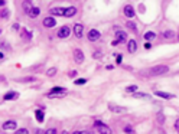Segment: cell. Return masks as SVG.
Here are the masks:
<instances>
[{
  "label": "cell",
  "mask_w": 179,
  "mask_h": 134,
  "mask_svg": "<svg viewBox=\"0 0 179 134\" xmlns=\"http://www.w3.org/2000/svg\"><path fill=\"white\" fill-rule=\"evenodd\" d=\"M155 95H157L159 98H163V99H172V98H173V95H172V94H169V92H163V91H156V92H155Z\"/></svg>",
  "instance_id": "30bf717a"
},
{
  "label": "cell",
  "mask_w": 179,
  "mask_h": 134,
  "mask_svg": "<svg viewBox=\"0 0 179 134\" xmlns=\"http://www.w3.org/2000/svg\"><path fill=\"white\" fill-rule=\"evenodd\" d=\"M175 130H176V131L179 133V118L176 120V123H175Z\"/></svg>",
  "instance_id": "836d02e7"
},
{
  "label": "cell",
  "mask_w": 179,
  "mask_h": 134,
  "mask_svg": "<svg viewBox=\"0 0 179 134\" xmlns=\"http://www.w3.org/2000/svg\"><path fill=\"white\" fill-rule=\"evenodd\" d=\"M85 82H87V79H85V78H81V79H77V81H75V84H77V85H84Z\"/></svg>",
  "instance_id": "83f0119b"
},
{
  "label": "cell",
  "mask_w": 179,
  "mask_h": 134,
  "mask_svg": "<svg viewBox=\"0 0 179 134\" xmlns=\"http://www.w3.org/2000/svg\"><path fill=\"white\" fill-rule=\"evenodd\" d=\"M126 91H127V92H136V91H137V85H130V87L126 88Z\"/></svg>",
  "instance_id": "4316f807"
},
{
  "label": "cell",
  "mask_w": 179,
  "mask_h": 134,
  "mask_svg": "<svg viewBox=\"0 0 179 134\" xmlns=\"http://www.w3.org/2000/svg\"><path fill=\"white\" fill-rule=\"evenodd\" d=\"M126 26H129V29H132L133 32H137V26H136V23H133V22H127Z\"/></svg>",
  "instance_id": "603a6c76"
},
{
  "label": "cell",
  "mask_w": 179,
  "mask_h": 134,
  "mask_svg": "<svg viewBox=\"0 0 179 134\" xmlns=\"http://www.w3.org/2000/svg\"><path fill=\"white\" fill-rule=\"evenodd\" d=\"M74 33H75V36L80 39V38H83V33H84V26L81 25V23H75L74 25Z\"/></svg>",
  "instance_id": "8992f818"
},
{
  "label": "cell",
  "mask_w": 179,
  "mask_h": 134,
  "mask_svg": "<svg viewBox=\"0 0 179 134\" xmlns=\"http://www.w3.org/2000/svg\"><path fill=\"white\" fill-rule=\"evenodd\" d=\"M166 72H169V66L166 65H157L149 69V75H163Z\"/></svg>",
  "instance_id": "6da1fadb"
},
{
  "label": "cell",
  "mask_w": 179,
  "mask_h": 134,
  "mask_svg": "<svg viewBox=\"0 0 179 134\" xmlns=\"http://www.w3.org/2000/svg\"><path fill=\"white\" fill-rule=\"evenodd\" d=\"M13 29H16V30H17V29H19V25H17V23H15V25H13Z\"/></svg>",
  "instance_id": "f35d334b"
},
{
  "label": "cell",
  "mask_w": 179,
  "mask_h": 134,
  "mask_svg": "<svg viewBox=\"0 0 179 134\" xmlns=\"http://www.w3.org/2000/svg\"><path fill=\"white\" fill-rule=\"evenodd\" d=\"M143 38H144L146 41H152V39H155V38H156V33H153V32H146Z\"/></svg>",
  "instance_id": "ffe728a7"
},
{
  "label": "cell",
  "mask_w": 179,
  "mask_h": 134,
  "mask_svg": "<svg viewBox=\"0 0 179 134\" xmlns=\"http://www.w3.org/2000/svg\"><path fill=\"white\" fill-rule=\"evenodd\" d=\"M6 4V0H0V6H4Z\"/></svg>",
  "instance_id": "ab89813d"
},
{
  "label": "cell",
  "mask_w": 179,
  "mask_h": 134,
  "mask_svg": "<svg viewBox=\"0 0 179 134\" xmlns=\"http://www.w3.org/2000/svg\"><path fill=\"white\" fill-rule=\"evenodd\" d=\"M75 75H77V71H71L69 72V77H75Z\"/></svg>",
  "instance_id": "8d00e7d4"
},
{
  "label": "cell",
  "mask_w": 179,
  "mask_h": 134,
  "mask_svg": "<svg viewBox=\"0 0 179 134\" xmlns=\"http://www.w3.org/2000/svg\"><path fill=\"white\" fill-rule=\"evenodd\" d=\"M116 38H117V41L121 44V42L126 41L127 35H126V32H123V30H117V32H116Z\"/></svg>",
  "instance_id": "2e32d148"
},
{
  "label": "cell",
  "mask_w": 179,
  "mask_h": 134,
  "mask_svg": "<svg viewBox=\"0 0 179 134\" xmlns=\"http://www.w3.org/2000/svg\"><path fill=\"white\" fill-rule=\"evenodd\" d=\"M32 9H33V4H32L29 0H25V1H23V10H25L26 13H29Z\"/></svg>",
  "instance_id": "e0dca14e"
},
{
  "label": "cell",
  "mask_w": 179,
  "mask_h": 134,
  "mask_svg": "<svg viewBox=\"0 0 179 134\" xmlns=\"http://www.w3.org/2000/svg\"><path fill=\"white\" fill-rule=\"evenodd\" d=\"M15 133L16 134H28L29 131H28L26 128H20V130H15Z\"/></svg>",
  "instance_id": "f1b7e54d"
},
{
  "label": "cell",
  "mask_w": 179,
  "mask_h": 134,
  "mask_svg": "<svg viewBox=\"0 0 179 134\" xmlns=\"http://www.w3.org/2000/svg\"><path fill=\"white\" fill-rule=\"evenodd\" d=\"M157 120H159V123H163V121H165V118H163L162 114H157Z\"/></svg>",
  "instance_id": "1f68e13d"
},
{
  "label": "cell",
  "mask_w": 179,
  "mask_h": 134,
  "mask_svg": "<svg viewBox=\"0 0 179 134\" xmlns=\"http://www.w3.org/2000/svg\"><path fill=\"white\" fill-rule=\"evenodd\" d=\"M35 114H36L38 121H39V123H42V121H44V113H42L41 110H36V113H35Z\"/></svg>",
  "instance_id": "44dd1931"
},
{
  "label": "cell",
  "mask_w": 179,
  "mask_h": 134,
  "mask_svg": "<svg viewBox=\"0 0 179 134\" xmlns=\"http://www.w3.org/2000/svg\"><path fill=\"white\" fill-rule=\"evenodd\" d=\"M39 12H41V10H39L38 7H33V9H32V10H31L28 15H29V17L35 19V17H38V16H39Z\"/></svg>",
  "instance_id": "ac0fdd59"
},
{
  "label": "cell",
  "mask_w": 179,
  "mask_h": 134,
  "mask_svg": "<svg viewBox=\"0 0 179 134\" xmlns=\"http://www.w3.org/2000/svg\"><path fill=\"white\" fill-rule=\"evenodd\" d=\"M124 133H133V128L132 127H124Z\"/></svg>",
  "instance_id": "d6a6232c"
},
{
  "label": "cell",
  "mask_w": 179,
  "mask_h": 134,
  "mask_svg": "<svg viewBox=\"0 0 179 134\" xmlns=\"http://www.w3.org/2000/svg\"><path fill=\"white\" fill-rule=\"evenodd\" d=\"M22 35H23L26 39H31V38H32V33H31V32H28L26 29H22Z\"/></svg>",
  "instance_id": "cb8c5ba5"
},
{
  "label": "cell",
  "mask_w": 179,
  "mask_h": 134,
  "mask_svg": "<svg viewBox=\"0 0 179 134\" xmlns=\"http://www.w3.org/2000/svg\"><path fill=\"white\" fill-rule=\"evenodd\" d=\"M49 13L51 15H56V16H64L65 15V9L64 7H55V9H51Z\"/></svg>",
  "instance_id": "9a60e30c"
},
{
  "label": "cell",
  "mask_w": 179,
  "mask_h": 134,
  "mask_svg": "<svg viewBox=\"0 0 179 134\" xmlns=\"http://www.w3.org/2000/svg\"><path fill=\"white\" fill-rule=\"evenodd\" d=\"M3 130H6V131H15L16 130V121H6V123H3Z\"/></svg>",
  "instance_id": "52a82bcc"
},
{
  "label": "cell",
  "mask_w": 179,
  "mask_h": 134,
  "mask_svg": "<svg viewBox=\"0 0 179 134\" xmlns=\"http://www.w3.org/2000/svg\"><path fill=\"white\" fill-rule=\"evenodd\" d=\"M144 49H152V45H150V44H146V45H144Z\"/></svg>",
  "instance_id": "74e56055"
},
{
  "label": "cell",
  "mask_w": 179,
  "mask_h": 134,
  "mask_svg": "<svg viewBox=\"0 0 179 134\" xmlns=\"http://www.w3.org/2000/svg\"><path fill=\"white\" fill-rule=\"evenodd\" d=\"M134 98H149V95L147 94H144V92H134V95H133Z\"/></svg>",
  "instance_id": "7402d4cb"
},
{
  "label": "cell",
  "mask_w": 179,
  "mask_h": 134,
  "mask_svg": "<svg viewBox=\"0 0 179 134\" xmlns=\"http://www.w3.org/2000/svg\"><path fill=\"white\" fill-rule=\"evenodd\" d=\"M69 33H71V29H69V26H62V28L58 30V38H61V39H65V38H68V36H69Z\"/></svg>",
  "instance_id": "5b68a950"
},
{
  "label": "cell",
  "mask_w": 179,
  "mask_h": 134,
  "mask_svg": "<svg viewBox=\"0 0 179 134\" xmlns=\"http://www.w3.org/2000/svg\"><path fill=\"white\" fill-rule=\"evenodd\" d=\"M35 81V78L33 77H28V78H22V79H19V82H33Z\"/></svg>",
  "instance_id": "484cf974"
},
{
  "label": "cell",
  "mask_w": 179,
  "mask_h": 134,
  "mask_svg": "<svg viewBox=\"0 0 179 134\" xmlns=\"http://www.w3.org/2000/svg\"><path fill=\"white\" fill-rule=\"evenodd\" d=\"M55 74H56V68H49V69H48V72H46V75H48V77H53Z\"/></svg>",
  "instance_id": "d4e9b609"
},
{
  "label": "cell",
  "mask_w": 179,
  "mask_h": 134,
  "mask_svg": "<svg viewBox=\"0 0 179 134\" xmlns=\"http://www.w3.org/2000/svg\"><path fill=\"white\" fill-rule=\"evenodd\" d=\"M117 64H121V55H117Z\"/></svg>",
  "instance_id": "d590c367"
},
{
  "label": "cell",
  "mask_w": 179,
  "mask_h": 134,
  "mask_svg": "<svg viewBox=\"0 0 179 134\" xmlns=\"http://www.w3.org/2000/svg\"><path fill=\"white\" fill-rule=\"evenodd\" d=\"M108 108H110V111H113V113H126V111H127V108L119 107V105H113V104H110Z\"/></svg>",
  "instance_id": "4fadbf2b"
},
{
  "label": "cell",
  "mask_w": 179,
  "mask_h": 134,
  "mask_svg": "<svg viewBox=\"0 0 179 134\" xmlns=\"http://www.w3.org/2000/svg\"><path fill=\"white\" fill-rule=\"evenodd\" d=\"M77 15V9L74 7V6H71V7H67L65 9V17H72V16H75Z\"/></svg>",
  "instance_id": "7c38bea8"
},
{
  "label": "cell",
  "mask_w": 179,
  "mask_h": 134,
  "mask_svg": "<svg viewBox=\"0 0 179 134\" xmlns=\"http://www.w3.org/2000/svg\"><path fill=\"white\" fill-rule=\"evenodd\" d=\"M42 25H44L45 28H53V26H56V20L53 19V17H45L44 22H42Z\"/></svg>",
  "instance_id": "ba28073f"
},
{
  "label": "cell",
  "mask_w": 179,
  "mask_h": 134,
  "mask_svg": "<svg viewBox=\"0 0 179 134\" xmlns=\"http://www.w3.org/2000/svg\"><path fill=\"white\" fill-rule=\"evenodd\" d=\"M9 16V12L7 10H1V19H6Z\"/></svg>",
  "instance_id": "4dcf8cb0"
},
{
  "label": "cell",
  "mask_w": 179,
  "mask_h": 134,
  "mask_svg": "<svg viewBox=\"0 0 179 134\" xmlns=\"http://www.w3.org/2000/svg\"><path fill=\"white\" fill-rule=\"evenodd\" d=\"M56 128H49V130H45V133L46 134H56Z\"/></svg>",
  "instance_id": "f546056e"
},
{
  "label": "cell",
  "mask_w": 179,
  "mask_h": 134,
  "mask_svg": "<svg viewBox=\"0 0 179 134\" xmlns=\"http://www.w3.org/2000/svg\"><path fill=\"white\" fill-rule=\"evenodd\" d=\"M100 56H103L101 52H95V53H94V58H100Z\"/></svg>",
  "instance_id": "e575fe53"
},
{
  "label": "cell",
  "mask_w": 179,
  "mask_h": 134,
  "mask_svg": "<svg viewBox=\"0 0 179 134\" xmlns=\"http://www.w3.org/2000/svg\"><path fill=\"white\" fill-rule=\"evenodd\" d=\"M100 38H101V33H100L97 29H91V30L88 32V41L90 42H97Z\"/></svg>",
  "instance_id": "277c9868"
},
{
  "label": "cell",
  "mask_w": 179,
  "mask_h": 134,
  "mask_svg": "<svg viewBox=\"0 0 179 134\" xmlns=\"http://www.w3.org/2000/svg\"><path fill=\"white\" fill-rule=\"evenodd\" d=\"M175 36V32L173 30H165L163 32V38H166V39H172Z\"/></svg>",
  "instance_id": "d6986e66"
},
{
  "label": "cell",
  "mask_w": 179,
  "mask_h": 134,
  "mask_svg": "<svg viewBox=\"0 0 179 134\" xmlns=\"http://www.w3.org/2000/svg\"><path fill=\"white\" fill-rule=\"evenodd\" d=\"M84 52L81 50V49H78V48H75L74 49V61L77 62V64H83L84 62Z\"/></svg>",
  "instance_id": "3957f363"
},
{
  "label": "cell",
  "mask_w": 179,
  "mask_h": 134,
  "mask_svg": "<svg viewBox=\"0 0 179 134\" xmlns=\"http://www.w3.org/2000/svg\"><path fill=\"white\" fill-rule=\"evenodd\" d=\"M136 49H137V42H136L134 39H130L129 44H127V50H129L130 53H134Z\"/></svg>",
  "instance_id": "5bb4252c"
},
{
  "label": "cell",
  "mask_w": 179,
  "mask_h": 134,
  "mask_svg": "<svg viewBox=\"0 0 179 134\" xmlns=\"http://www.w3.org/2000/svg\"><path fill=\"white\" fill-rule=\"evenodd\" d=\"M17 98H19V92H16V91H10V92L4 94V97H3V99H6V101H9V99H17Z\"/></svg>",
  "instance_id": "9c48e42d"
},
{
  "label": "cell",
  "mask_w": 179,
  "mask_h": 134,
  "mask_svg": "<svg viewBox=\"0 0 179 134\" xmlns=\"http://www.w3.org/2000/svg\"><path fill=\"white\" fill-rule=\"evenodd\" d=\"M94 126H95V128H97V131H98V133H104V134H110L111 133V130H110L107 126H104L100 120H95Z\"/></svg>",
  "instance_id": "7a4b0ae2"
},
{
  "label": "cell",
  "mask_w": 179,
  "mask_h": 134,
  "mask_svg": "<svg viewBox=\"0 0 179 134\" xmlns=\"http://www.w3.org/2000/svg\"><path fill=\"white\" fill-rule=\"evenodd\" d=\"M123 12H124V15H126L127 17H134V16H136V12H134V9L130 6V4H127V6L124 7Z\"/></svg>",
  "instance_id": "8fae6325"
}]
</instances>
